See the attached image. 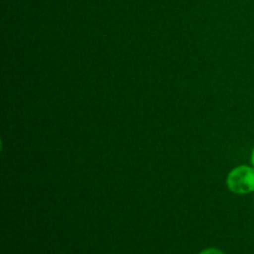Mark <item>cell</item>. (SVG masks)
Masks as SVG:
<instances>
[{"mask_svg":"<svg viewBox=\"0 0 254 254\" xmlns=\"http://www.w3.org/2000/svg\"><path fill=\"white\" fill-rule=\"evenodd\" d=\"M252 164H253V166H254V149H253V151H252Z\"/></svg>","mask_w":254,"mask_h":254,"instance_id":"obj_3","label":"cell"},{"mask_svg":"<svg viewBox=\"0 0 254 254\" xmlns=\"http://www.w3.org/2000/svg\"><path fill=\"white\" fill-rule=\"evenodd\" d=\"M200 254H225L218 248H207V250H203Z\"/></svg>","mask_w":254,"mask_h":254,"instance_id":"obj_2","label":"cell"},{"mask_svg":"<svg viewBox=\"0 0 254 254\" xmlns=\"http://www.w3.org/2000/svg\"><path fill=\"white\" fill-rule=\"evenodd\" d=\"M227 185L237 195H247L254 191V169L250 166H238L233 169L227 178Z\"/></svg>","mask_w":254,"mask_h":254,"instance_id":"obj_1","label":"cell"}]
</instances>
